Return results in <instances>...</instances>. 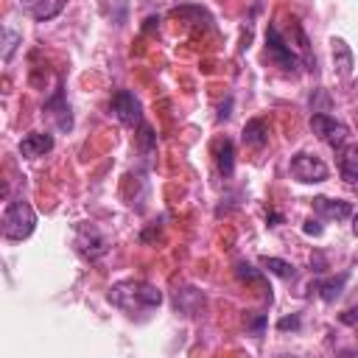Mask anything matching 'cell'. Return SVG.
Returning <instances> with one entry per match:
<instances>
[{
	"instance_id": "6da1fadb",
	"label": "cell",
	"mask_w": 358,
	"mask_h": 358,
	"mask_svg": "<svg viewBox=\"0 0 358 358\" xmlns=\"http://www.w3.org/2000/svg\"><path fill=\"white\" fill-rule=\"evenodd\" d=\"M109 302L126 313H143L162 305V291L146 280H120L109 288Z\"/></svg>"
},
{
	"instance_id": "7a4b0ae2",
	"label": "cell",
	"mask_w": 358,
	"mask_h": 358,
	"mask_svg": "<svg viewBox=\"0 0 358 358\" xmlns=\"http://www.w3.org/2000/svg\"><path fill=\"white\" fill-rule=\"evenodd\" d=\"M34 227H36V213H34V207H31L28 202H23V199H14V202L6 207L3 218H0V235L9 238V241H23V238H28V235L34 233Z\"/></svg>"
},
{
	"instance_id": "3957f363",
	"label": "cell",
	"mask_w": 358,
	"mask_h": 358,
	"mask_svg": "<svg viewBox=\"0 0 358 358\" xmlns=\"http://www.w3.org/2000/svg\"><path fill=\"white\" fill-rule=\"evenodd\" d=\"M76 249L87 257V260H98L109 252V241L104 238V233L96 227V224H90V221H81L78 227H76V238H73Z\"/></svg>"
},
{
	"instance_id": "277c9868",
	"label": "cell",
	"mask_w": 358,
	"mask_h": 358,
	"mask_svg": "<svg viewBox=\"0 0 358 358\" xmlns=\"http://www.w3.org/2000/svg\"><path fill=\"white\" fill-rule=\"evenodd\" d=\"M310 129H313V134H317L319 140H325V143H328V146H333L336 151H339L341 146H347V143H350V129H347V123L336 120L333 115L317 112V115L310 118Z\"/></svg>"
},
{
	"instance_id": "5b68a950",
	"label": "cell",
	"mask_w": 358,
	"mask_h": 358,
	"mask_svg": "<svg viewBox=\"0 0 358 358\" xmlns=\"http://www.w3.org/2000/svg\"><path fill=\"white\" fill-rule=\"evenodd\" d=\"M266 51H268V59H275L283 70L297 73V67H299V56L291 51V45L280 36V31H277L275 25H268V28H266Z\"/></svg>"
},
{
	"instance_id": "8992f818",
	"label": "cell",
	"mask_w": 358,
	"mask_h": 358,
	"mask_svg": "<svg viewBox=\"0 0 358 358\" xmlns=\"http://www.w3.org/2000/svg\"><path fill=\"white\" fill-rule=\"evenodd\" d=\"M291 176L299 179V182H305V185L325 182V179H328V165H325L319 157L299 151V154H294V160H291Z\"/></svg>"
},
{
	"instance_id": "52a82bcc",
	"label": "cell",
	"mask_w": 358,
	"mask_h": 358,
	"mask_svg": "<svg viewBox=\"0 0 358 358\" xmlns=\"http://www.w3.org/2000/svg\"><path fill=\"white\" fill-rule=\"evenodd\" d=\"M109 109L126 126H140L143 123V107H140L138 96L129 93V90H118V93L112 96V101H109Z\"/></svg>"
},
{
	"instance_id": "ba28073f",
	"label": "cell",
	"mask_w": 358,
	"mask_h": 358,
	"mask_svg": "<svg viewBox=\"0 0 358 358\" xmlns=\"http://www.w3.org/2000/svg\"><path fill=\"white\" fill-rule=\"evenodd\" d=\"M65 6H67V0H20L23 14H28L36 23H48V20L59 17Z\"/></svg>"
},
{
	"instance_id": "9c48e42d",
	"label": "cell",
	"mask_w": 358,
	"mask_h": 358,
	"mask_svg": "<svg viewBox=\"0 0 358 358\" xmlns=\"http://www.w3.org/2000/svg\"><path fill=\"white\" fill-rule=\"evenodd\" d=\"M17 149H20V154L28 157V160L45 157V154L54 149V138H51V134H45V131H31V134H25V138L20 140Z\"/></svg>"
},
{
	"instance_id": "30bf717a",
	"label": "cell",
	"mask_w": 358,
	"mask_h": 358,
	"mask_svg": "<svg viewBox=\"0 0 358 358\" xmlns=\"http://www.w3.org/2000/svg\"><path fill=\"white\" fill-rule=\"evenodd\" d=\"M45 109H48L54 118H56V129L62 131H70L73 129V115H70V104L65 101V93L62 90H56V93L45 101Z\"/></svg>"
},
{
	"instance_id": "8fae6325",
	"label": "cell",
	"mask_w": 358,
	"mask_h": 358,
	"mask_svg": "<svg viewBox=\"0 0 358 358\" xmlns=\"http://www.w3.org/2000/svg\"><path fill=\"white\" fill-rule=\"evenodd\" d=\"M313 210H317L319 215H325V218H336V221L352 215V204L350 202L328 199V196H317V199H313Z\"/></svg>"
},
{
	"instance_id": "7c38bea8",
	"label": "cell",
	"mask_w": 358,
	"mask_h": 358,
	"mask_svg": "<svg viewBox=\"0 0 358 358\" xmlns=\"http://www.w3.org/2000/svg\"><path fill=\"white\" fill-rule=\"evenodd\" d=\"M339 151H341V157H339L341 179L347 185H355V179H358V149L355 146H341Z\"/></svg>"
},
{
	"instance_id": "4fadbf2b",
	"label": "cell",
	"mask_w": 358,
	"mask_h": 358,
	"mask_svg": "<svg viewBox=\"0 0 358 358\" xmlns=\"http://www.w3.org/2000/svg\"><path fill=\"white\" fill-rule=\"evenodd\" d=\"M17 45H20V34L9 25H0V67L12 62V56L17 54Z\"/></svg>"
},
{
	"instance_id": "5bb4252c",
	"label": "cell",
	"mask_w": 358,
	"mask_h": 358,
	"mask_svg": "<svg viewBox=\"0 0 358 358\" xmlns=\"http://www.w3.org/2000/svg\"><path fill=\"white\" fill-rule=\"evenodd\" d=\"M241 138H244V143L246 146H252V149H263L266 143H268V126L263 123V120H249L246 126H244V134H241Z\"/></svg>"
},
{
	"instance_id": "9a60e30c",
	"label": "cell",
	"mask_w": 358,
	"mask_h": 358,
	"mask_svg": "<svg viewBox=\"0 0 358 358\" xmlns=\"http://www.w3.org/2000/svg\"><path fill=\"white\" fill-rule=\"evenodd\" d=\"M330 45H333V62H336L339 73L344 78H350L352 76V51H350V45L344 39H333Z\"/></svg>"
},
{
	"instance_id": "2e32d148",
	"label": "cell",
	"mask_w": 358,
	"mask_h": 358,
	"mask_svg": "<svg viewBox=\"0 0 358 358\" xmlns=\"http://www.w3.org/2000/svg\"><path fill=\"white\" fill-rule=\"evenodd\" d=\"M215 162H218V171L224 176H233V168H235V146H233V140H221L215 146Z\"/></svg>"
},
{
	"instance_id": "e0dca14e",
	"label": "cell",
	"mask_w": 358,
	"mask_h": 358,
	"mask_svg": "<svg viewBox=\"0 0 358 358\" xmlns=\"http://www.w3.org/2000/svg\"><path fill=\"white\" fill-rule=\"evenodd\" d=\"M344 283H347V275L333 277V280H322V283H313L310 288H317L325 302H336L341 297V291H344Z\"/></svg>"
},
{
	"instance_id": "ac0fdd59",
	"label": "cell",
	"mask_w": 358,
	"mask_h": 358,
	"mask_svg": "<svg viewBox=\"0 0 358 358\" xmlns=\"http://www.w3.org/2000/svg\"><path fill=\"white\" fill-rule=\"evenodd\" d=\"M260 263H263L272 275H277V277H283V280H291V277L297 275V272H294V266H291L288 260H283V257H263Z\"/></svg>"
},
{
	"instance_id": "d6986e66",
	"label": "cell",
	"mask_w": 358,
	"mask_h": 358,
	"mask_svg": "<svg viewBox=\"0 0 358 358\" xmlns=\"http://www.w3.org/2000/svg\"><path fill=\"white\" fill-rule=\"evenodd\" d=\"M238 277L246 280V283H260L263 280V275L257 272L255 266H249V263H238Z\"/></svg>"
},
{
	"instance_id": "ffe728a7",
	"label": "cell",
	"mask_w": 358,
	"mask_h": 358,
	"mask_svg": "<svg viewBox=\"0 0 358 358\" xmlns=\"http://www.w3.org/2000/svg\"><path fill=\"white\" fill-rule=\"evenodd\" d=\"M277 328H280V330H288V328L297 330V328H299V317H286V319L277 322Z\"/></svg>"
},
{
	"instance_id": "44dd1931",
	"label": "cell",
	"mask_w": 358,
	"mask_h": 358,
	"mask_svg": "<svg viewBox=\"0 0 358 358\" xmlns=\"http://www.w3.org/2000/svg\"><path fill=\"white\" fill-rule=\"evenodd\" d=\"M302 230H305L308 235H322V224L310 218V221H305V227H302Z\"/></svg>"
},
{
	"instance_id": "7402d4cb",
	"label": "cell",
	"mask_w": 358,
	"mask_h": 358,
	"mask_svg": "<svg viewBox=\"0 0 358 358\" xmlns=\"http://www.w3.org/2000/svg\"><path fill=\"white\" fill-rule=\"evenodd\" d=\"M263 325H266V317H263V313H260V317H255V319L249 322V328H252V330H255L257 336L263 333Z\"/></svg>"
},
{
	"instance_id": "603a6c76",
	"label": "cell",
	"mask_w": 358,
	"mask_h": 358,
	"mask_svg": "<svg viewBox=\"0 0 358 358\" xmlns=\"http://www.w3.org/2000/svg\"><path fill=\"white\" fill-rule=\"evenodd\" d=\"M341 322H344V325H355V310H347L344 317H341Z\"/></svg>"
}]
</instances>
